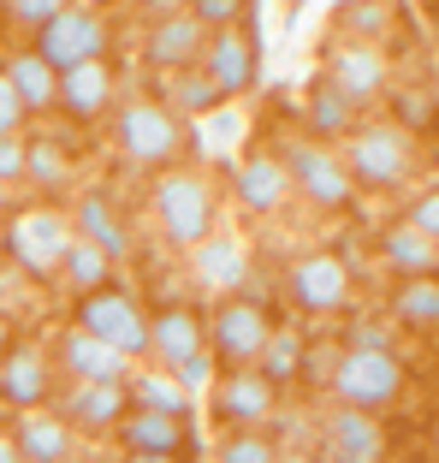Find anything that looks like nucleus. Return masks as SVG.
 <instances>
[{
    "label": "nucleus",
    "mask_w": 439,
    "mask_h": 463,
    "mask_svg": "<svg viewBox=\"0 0 439 463\" xmlns=\"http://www.w3.org/2000/svg\"><path fill=\"white\" fill-rule=\"evenodd\" d=\"M30 149H24V184H36L42 196H54L66 191V178H71V155L60 137H24Z\"/></svg>",
    "instance_id": "obj_27"
},
{
    "label": "nucleus",
    "mask_w": 439,
    "mask_h": 463,
    "mask_svg": "<svg viewBox=\"0 0 439 463\" xmlns=\"http://www.w3.org/2000/svg\"><path fill=\"white\" fill-rule=\"evenodd\" d=\"M410 220H416V226H422V232H427V238H434V244H439V191H427V196H422V203H416V208H410Z\"/></svg>",
    "instance_id": "obj_41"
},
{
    "label": "nucleus",
    "mask_w": 439,
    "mask_h": 463,
    "mask_svg": "<svg viewBox=\"0 0 439 463\" xmlns=\"http://www.w3.org/2000/svg\"><path fill=\"white\" fill-rule=\"evenodd\" d=\"M6 345H13V327H6V315H0V351H6Z\"/></svg>",
    "instance_id": "obj_43"
},
{
    "label": "nucleus",
    "mask_w": 439,
    "mask_h": 463,
    "mask_svg": "<svg viewBox=\"0 0 439 463\" xmlns=\"http://www.w3.org/2000/svg\"><path fill=\"white\" fill-rule=\"evenodd\" d=\"M60 368H66L71 381H131V356L89 327H71L60 339Z\"/></svg>",
    "instance_id": "obj_16"
},
{
    "label": "nucleus",
    "mask_w": 439,
    "mask_h": 463,
    "mask_svg": "<svg viewBox=\"0 0 439 463\" xmlns=\"http://www.w3.org/2000/svg\"><path fill=\"white\" fill-rule=\"evenodd\" d=\"M214 101H226V96H220V83L202 71V60L179 66V90H173V101H166V108H179V113H208Z\"/></svg>",
    "instance_id": "obj_33"
},
{
    "label": "nucleus",
    "mask_w": 439,
    "mask_h": 463,
    "mask_svg": "<svg viewBox=\"0 0 439 463\" xmlns=\"http://www.w3.org/2000/svg\"><path fill=\"white\" fill-rule=\"evenodd\" d=\"M71 226H78V238H89V244H101V250H107L113 261H119L125 250H131V232H125V220L113 214V203H107L101 191H89V196L78 203V214H71Z\"/></svg>",
    "instance_id": "obj_25"
},
{
    "label": "nucleus",
    "mask_w": 439,
    "mask_h": 463,
    "mask_svg": "<svg viewBox=\"0 0 439 463\" xmlns=\"http://www.w3.org/2000/svg\"><path fill=\"white\" fill-rule=\"evenodd\" d=\"M285 291L297 309L309 315H339L350 309V268H344L339 256H327V250H315V256H297L285 273Z\"/></svg>",
    "instance_id": "obj_10"
},
{
    "label": "nucleus",
    "mask_w": 439,
    "mask_h": 463,
    "mask_svg": "<svg viewBox=\"0 0 439 463\" xmlns=\"http://www.w3.org/2000/svg\"><path fill=\"white\" fill-rule=\"evenodd\" d=\"M131 386V404L137 410H173V416H191V386L166 368V374H137V381H125Z\"/></svg>",
    "instance_id": "obj_30"
},
{
    "label": "nucleus",
    "mask_w": 439,
    "mask_h": 463,
    "mask_svg": "<svg viewBox=\"0 0 439 463\" xmlns=\"http://www.w3.org/2000/svg\"><path fill=\"white\" fill-rule=\"evenodd\" d=\"M285 166H291V184H297L315 208H344V203H350V191H357L350 166H344L339 155H327L321 143H297V149L285 155Z\"/></svg>",
    "instance_id": "obj_11"
},
{
    "label": "nucleus",
    "mask_w": 439,
    "mask_h": 463,
    "mask_svg": "<svg viewBox=\"0 0 439 463\" xmlns=\"http://www.w3.org/2000/svg\"><path fill=\"white\" fill-rule=\"evenodd\" d=\"M398 315L410 327H439V273H410L398 286Z\"/></svg>",
    "instance_id": "obj_31"
},
{
    "label": "nucleus",
    "mask_w": 439,
    "mask_h": 463,
    "mask_svg": "<svg viewBox=\"0 0 439 463\" xmlns=\"http://www.w3.org/2000/svg\"><path fill=\"white\" fill-rule=\"evenodd\" d=\"M332 392H339V404H357V410L380 416L404 392V368L386 345H350L339 356V368H332Z\"/></svg>",
    "instance_id": "obj_3"
},
{
    "label": "nucleus",
    "mask_w": 439,
    "mask_h": 463,
    "mask_svg": "<svg viewBox=\"0 0 439 463\" xmlns=\"http://www.w3.org/2000/svg\"><path fill=\"white\" fill-rule=\"evenodd\" d=\"M202 42H208V24L196 13H173L149 30V66L161 71H179L191 60H202Z\"/></svg>",
    "instance_id": "obj_22"
},
{
    "label": "nucleus",
    "mask_w": 439,
    "mask_h": 463,
    "mask_svg": "<svg viewBox=\"0 0 439 463\" xmlns=\"http://www.w3.org/2000/svg\"><path fill=\"white\" fill-rule=\"evenodd\" d=\"M0 398L13 410H30V404H48L54 398V363H48V351H36V345H6L0 351Z\"/></svg>",
    "instance_id": "obj_13"
},
{
    "label": "nucleus",
    "mask_w": 439,
    "mask_h": 463,
    "mask_svg": "<svg viewBox=\"0 0 439 463\" xmlns=\"http://www.w3.org/2000/svg\"><path fill=\"white\" fill-rule=\"evenodd\" d=\"M410 161H416L410 137L398 125H362V131H350V149H344L350 178L369 184V191H398L404 178H410Z\"/></svg>",
    "instance_id": "obj_6"
},
{
    "label": "nucleus",
    "mask_w": 439,
    "mask_h": 463,
    "mask_svg": "<svg viewBox=\"0 0 439 463\" xmlns=\"http://www.w3.org/2000/svg\"><path fill=\"white\" fill-rule=\"evenodd\" d=\"M119 439L131 458H184L191 451V416H173V410H125L119 416Z\"/></svg>",
    "instance_id": "obj_12"
},
{
    "label": "nucleus",
    "mask_w": 439,
    "mask_h": 463,
    "mask_svg": "<svg viewBox=\"0 0 439 463\" xmlns=\"http://www.w3.org/2000/svg\"><path fill=\"white\" fill-rule=\"evenodd\" d=\"M220 463H274V446L261 434H232L220 446Z\"/></svg>",
    "instance_id": "obj_36"
},
{
    "label": "nucleus",
    "mask_w": 439,
    "mask_h": 463,
    "mask_svg": "<svg viewBox=\"0 0 439 463\" xmlns=\"http://www.w3.org/2000/svg\"><path fill=\"white\" fill-rule=\"evenodd\" d=\"M113 137H119V149L131 166H149V173H166V166H179L184 155H191V125H184L179 108H166V101H131V108H119V125H113Z\"/></svg>",
    "instance_id": "obj_1"
},
{
    "label": "nucleus",
    "mask_w": 439,
    "mask_h": 463,
    "mask_svg": "<svg viewBox=\"0 0 439 463\" xmlns=\"http://www.w3.org/2000/svg\"><path fill=\"white\" fill-rule=\"evenodd\" d=\"M350 108H357V101L321 78V83H315V96H309V131H315V137H339V131H350Z\"/></svg>",
    "instance_id": "obj_32"
},
{
    "label": "nucleus",
    "mask_w": 439,
    "mask_h": 463,
    "mask_svg": "<svg viewBox=\"0 0 439 463\" xmlns=\"http://www.w3.org/2000/svg\"><path fill=\"white\" fill-rule=\"evenodd\" d=\"M24 119H30L24 96H18V90H13V78L0 71V131H24Z\"/></svg>",
    "instance_id": "obj_39"
},
{
    "label": "nucleus",
    "mask_w": 439,
    "mask_h": 463,
    "mask_svg": "<svg viewBox=\"0 0 439 463\" xmlns=\"http://www.w3.org/2000/svg\"><path fill=\"white\" fill-rule=\"evenodd\" d=\"M113 90H119V78H113L107 54H101V60H78V66L60 71V108H66L78 125L101 119V113L113 108Z\"/></svg>",
    "instance_id": "obj_15"
},
{
    "label": "nucleus",
    "mask_w": 439,
    "mask_h": 463,
    "mask_svg": "<svg viewBox=\"0 0 439 463\" xmlns=\"http://www.w3.org/2000/svg\"><path fill=\"white\" fill-rule=\"evenodd\" d=\"M0 18H6V6H0Z\"/></svg>",
    "instance_id": "obj_49"
},
{
    "label": "nucleus",
    "mask_w": 439,
    "mask_h": 463,
    "mask_svg": "<svg viewBox=\"0 0 439 463\" xmlns=\"http://www.w3.org/2000/svg\"><path fill=\"white\" fill-rule=\"evenodd\" d=\"M220 422H232V428H256L267 410H274V381L261 374V363H238L226 368V381H220Z\"/></svg>",
    "instance_id": "obj_17"
},
{
    "label": "nucleus",
    "mask_w": 439,
    "mask_h": 463,
    "mask_svg": "<svg viewBox=\"0 0 439 463\" xmlns=\"http://www.w3.org/2000/svg\"><path fill=\"white\" fill-rule=\"evenodd\" d=\"M0 463H18V439L13 434H0Z\"/></svg>",
    "instance_id": "obj_42"
},
{
    "label": "nucleus",
    "mask_w": 439,
    "mask_h": 463,
    "mask_svg": "<svg viewBox=\"0 0 439 463\" xmlns=\"http://www.w3.org/2000/svg\"><path fill=\"white\" fill-rule=\"evenodd\" d=\"M208 345V327L191 303H173V309L149 315V356H161V368H179L191 351Z\"/></svg>",
    "instance_id": "obj_20"
},
{
    "label": "nucleus",
    "mask_w": 439,
    "mask_h": 463,
    "mask_svg": "<svg viewBox=\"0 0 439 463\" xmlns=\"http://www.w3.org/2000/svg\"><path fill=\"white\" fill-rule=\"evenodd\" d=\"M202 71L220 83V96H244L261 78V36H249L244 24H214L202 42Z\"/></svg>",
    "instance_id": "obj_9"
},
{
    "label": "nucleus",
    "mask_w": 439,
    "mask_h": 463,
    "mask_svg": "<svg viewBox=\"0 0 439 463\" xmlns=\"http://www.w3.org/2000/svg\"><path fill=\"white\" fill-rule=\"evenodd\" d=\"M78 327H89V333H101L107 345H119L131 363H137V356H149V315H143V303L131 298V291H119V286L83 291Z\"/></svg>",
    "instance_id": "obj_7"
},
{
    "label": "nucleus",
    "mask_w": 439,
    "mask_h": 463,
    "mask_svg": "<svg viewBox=\"0 0 439 463\" xmlns=\"http://www.w3.org/2000/svg\"><path fill=\"white\" fill-rule=\"evenodd\" d=\"M386 268H392V273H398V279H410V273H427V268H434V238H427V232L422 226H416V220H404V226H392V232H386Z\"/></svg>",
    "instance_id": "obj_28"
},
{
    "label": "nucleus",
    "mask_w": 439,
    "mask_h": 463,
    "mask_svg": "<svg viewBox=\"0 0 439 463\" xmlns=\"http://www.w3.org/2000/svg\"><path fill=\"white\" fill-rule=\"evenodd\" d=\"M0 250H6V226H0Z\"/></svg>",
    "instance_id": "obj_46"
},
{
    "label": "nucleus",
    "mask_w": 439,
    "mask_h": 463,
    "mask_svg": "<svg viewBox=\"0 0 439 463\" xmlns=\"http://www.w3.org/2000/svg\"><path fill=\"white\" fill-rule=\"evenodd\" d=\"M125 410H131V386L125 381H71V392L60 398V416L71 428H89V434L119 428Z\"/></svg>",
    "instance_id": "obj_14"
},
{
    "label": "nucleus",
    "mask_w": 439,
    "mask_h": 463,
    "mask_svg": "<svg viewBox=\"0 0 439 463\" xmlns=\"http://www.w3.org/2000/svg\"><path fill=\"white\" fill-rule=\"evenodd\" d=\"M434 273H439V250H434Z\"/></svg>",
    "instance_id": "obj_47"
},
{
    "label": "nucleus",
    "mask_w": 439,
    "mask_h": 463,
    "mask_svg": "<svg viewBox=\"0 0 439 463\" xmlns=\"http://www.w3.org/2000/svg\"><path fill=\"white\" fill-rule=\"evenodd\" d=\"M208 339H214V356L226 368L261 363V351L274 339V321H267V309H261L256 298H226L214 309V321H208Z\"/></svg>",
    "instance_id": "obj_8"
},
{
    "label": "nucleus",
    "mask_w": 439,
    "mask_h": 463,
    "mask_svg": "<svg viewBox=\"0 0 439 463\" xmlns=\"http://www.w3.org/2000/svg\"><path fill=\"white\" fill-rule=\"evenodd\" d=\"M327 83H332V90H344V96L362 108V101H374L386 90V60L374 54L369 42L350 36V42H339V48L327 54Z\"/></svg>",
    "instance_id": "obj_18"
},
{
    "label": "nucleus",
    "mask_w": 439,
    "mask_h": 463,
    "mask_svg": "<svg viewBox=\"0 0 439 463\" xmlns=\"http://www.w3.org/2000/svg\"><path fill=\"white\" fill-rule=\"evenodd\" d=\"M107 48H113L107 18H101L96 6H78V0H66V6H60V13L36 30V54L48 60L54 71L78 66V60H101Z\"/></svg>",
    "instance_id": "obj_5"
},
{
    "label": "nucleus",
    "mask_w": 439,
    "mask_h": 463,
    "mask_svg": "<svg viewBox=\"0 0 439 463\" xmlns=\"http://www.w3.org/2000/svg\"><path fill=\"white\" fill-rule=\"evenodd\" d=\"M191 13L202 18L208 30H214V24H232V18H244V0H196Z\"/></svg>",
    "instance_id": "obj_40"
},
{
    "label": "nucleus",
    "mask_w": 439,
    "mask_h": 463,
    "mask_svg": "<svg viewBox=\"0 0 439 463\" xmlns=\"http://www.w3.org/2000/svg\"><path fill=\"white\" fill-rule=\"evenodd\" d=\"M191 250H196V279H202V286H214V291L244 286V273H249L244 244H232V238H214V232H208L202 244H191Z\"/></svg>",
    "instance_id": "obj_26"
},
{
    "label": "nucleus",
    "mask_w": 439,
    "mask_h": 463,
    "mask_svg": "<svg viewBox=\"0 0 439 463\" xmlns=\"http://www.w3.org/2000/svg\"><path fill=\"white\" fill-rule=\"evenodd\" d=\"M154 214H161V232L173 244H202L208 232H214V184L191 166H166L161 184H154Z\"/></svg>",
    "instance_id": "obj_2"
},
{
    "label": "nucleus",
    "mask_w": 439,
    "mask_h": 463,
    "mask_svg": "<svg viewBox=\"0 0 439 463\" xmlns=\"http://www.w3.org/2000/svg\"><path fill=\"white\" fill-rule=\"evenodd\" d=\"M0 71L13 78V90L24 96V108H30V113H54V108H60V71L48 66L36 48H30V54H13Z\"/></svg>",
    "instance_id": "obj_24"
},
{
    "label": "nucleus",
    "mask_w": 439,
    "mask_h": 463,
    "mask_svg": "<svg viewBox=\"0 0 439 463\" xmlns=\"http://www.w3.org/2000/svg\"><path fill=\"white\" fill-rule=\"evenodd\" d=\"M71 238H78V226L66 220V208H24V214L6 226V250H13V261L30 279H54L66 250H71Z\"/></svg>",
    "instance_id": "obj_4"
},
{
    "label": "nucleus",
    "mask_w": 439,
    "mask_h": 463,
    "mask_svg": "<svg viewBox=\"0 0 439 463\" xmlns=\"http://www.w3.org/2000/svg\"><path fill=\"white\" fill-rule=\"evenodd\" d=\"M0 6H6V18H13V24H24V30H42L48 18L60 13V6H66V0H0Z\"/></svg>",
    "instance_id": "obj_38"
},
{
    "label": "nucleus",
    "mask_w": 439,
    "mask_h": 463,
    "mask_svg": "<svg viewBox=\"0 0 439 463\" xmlns=\"http://www.w3.org/2000/svg\"><path fill=\"white\" fill-rule=\"evenodd\" d=\"M327 458H350V463L386 458V434H380V422H374V410L344 404L339 416H332L327 422Z\"/></svg>",
    "instance_id": "obj_23"
},
{
    "label": "nucleus",
    "mask_w": 439,
    "mask_h": 463,
    "mask_svg": "<svg viewBox=\"0 0 439 463\" xmlns=\"http://www.w3.org/2000/svg\"><path fill=\"white\" fill-rule=\"evenodd\" d=\"M6 208H13V184H0V214H6Z\"/></svg>",
    "instance_id": "obj_44"
},
{
    "label": "nucleus",
    "mask_w": 439,
    "mask_h": 463,
    "mask_svg": "<svg viewBox=\"0 0 439 463\" xmlns=\"http://www.w3.org/2000/svg\"><path fill=\"white\" fill-rule=\"evenodd\" d=\"M30 303H36V291H30V273L18 268V261H0V315H6V321H18Z\"/></svg>",
    "instance_id": "obj_35"
},
{
    "label": "nucleus",
    "mask_w": 439,
    "mask_h": 463,
    "mask_svg": "<svg viewBox=\"0 0 439 463\" xmlns=\"http://www.w3.org/2000/svg\"><path fill=\"white\" fill-rule=\"evenodd\" d=\"M291 191H297V184H291V166L279 161V155H249V161L238 166V203H244L249 214H274V208H285Z\"/></svg>",
    "instance_id": "obj_21"
},
{
    "label": "nucleus",
    "mask_w": 439,
    "mask_h": 463,
    "mask_svg": "<svg viewBox=\"0 0 439 463\" xmlns=\"http://www.w3.org/2000/svg\"><path fill=\"white\" fill-rule=\"evenodd\" d=\"M386 13H392V0H344V6H339V24L350 30L357 42H374L386 30Z\"/></svg>",
    "instance_id": "obj_34"
},
{
    "label": "nucleus",
    "mask_w": 439,
    "mask_h": 463,
    "mask_svg": "<svg viewBox=\"0 0 439 463\" xmlns=\"http://www.w3.org/2000/svg\"><path fill=\"white\" fill-rule=\"evenodd\" d=\"M60 273H66V286L83 298V291H96V286H107V279H113V256L101 244H89V238H71Z\"/></svg>",
    "instance_id": "obj_29"
},
{
    "label": "nucleus",
    "mask_w": 439,
    "mask_h": 463,
    "mask_svg": "<svg viewBox=\"0 0 439 463\" xmlns=\"http://www.w3.org/2000/svg\"><path fill=\"white\" fill-rule=\"evenodd\" d=\"M434 446H439V422H434Z\"/></svg>",
    "instance_id": "obj_48"
},
{
    "label": "nucleus",
    "mask_w": 439,
    "mask_h": 463,
    "mask_svg": "<svg viewBox=\"0 0 439 463\" xmlns=\"http://www.w3.org/2000/svg\"><path fill=\"white\" fill-rule=\"evenodd\" d=\"M24 131H0V184H24Z\"/></svg>",
    "instance_id": "obj_37"
},
{
    "label": "nucleus",
    "mask_w": 439,
    "mask_h": 463,
    "mask_svg": "<svg viewBox=\"0 0 439 463\" xmlns=\"http://www.w3.org/2000/svg\"><path fill=\"white\" fill-rule=\"evenodd\" d=\"M13 439H18V458L24 463H66L71 458V422L60 416V410H48V404L18 410Z\"/></svg>",
    "instance_id": "obj_19"
},
{
    "label": "nucleus",
    "mask_w": 439,
    "mask_h": 463,
    "mask_svg": "<svg viewBox=\"0 0 439 463\" xmlns=\"http://www.w3.org/2000/svg\"><path fill=\"white\" fill-rule=\"evenodd\" d=\"M78 6H107V0H78Z\"/></svg>",
    "instance_id": "obj_45"
}]
</instances>
